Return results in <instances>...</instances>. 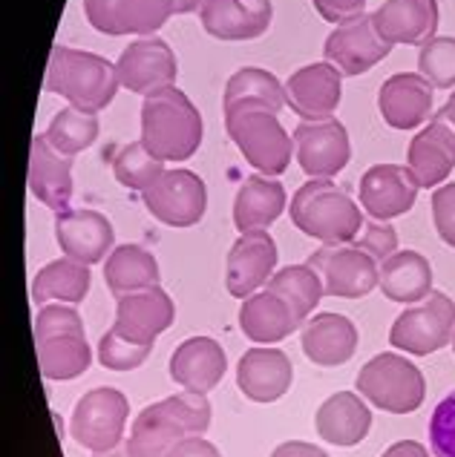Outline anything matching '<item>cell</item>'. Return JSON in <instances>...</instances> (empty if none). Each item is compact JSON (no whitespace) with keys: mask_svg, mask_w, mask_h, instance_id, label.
<instances>
[{"mask_svg":"<svg viewBox=\"0 0 455 457\" xmlns=\"http://www.w3.org/2000/svg\"><path fill=\"white\" fill-rule=\"evenodd\" d=\"M294 383V365L280 348H251L240 357L237 386L254 403H277Z\"/></svg>","mask_w":455,"mask_h":457,"instance_id":"24","label":"cell"},{"mask_svg":"<svg viewBox=\"0 0 455 457\" xmlns=\"http://www.w3.org/2000/svg\"><path fill=\"white\" fill-rule=\"evenodd\" d=\"M130 417V403L119 388H93L75 403L70 417V435L78 446L98 452L119 449L124 426Z\"/></svg>","mask_w":455,"mask_h":457,"instance_id":"9","label":"cell"},{"mask_svg":"<svg viewBox=\"0 0 455 457\" xmlns=\"http://www.w3.org/2000/svg\"><path fill=\"white\" fill-rule=\"evenodd\" d=\"M104 282L115 299L153 288L159 285V262L141 245H119L104 262Z\"/></svg>","mask_w":455,"mask_h":457,"instance_id":"33","label":"cell"},{"mask_svg":"<svg viewBox=\"0 0 455 457\" xmlns=\"http://www.w3.org/2000/svg\"><path fill=\"white\" fill-rule=\"evenodd\" d=\"M199 18L202 29L219 41H254L268 32L274 6L271 0H205Z\"/></svg>","mask_w":455,"mask_h":457,"instance_id":"20","label":"cell"},{"mask_svg":"<svg viewBox=\"0 0 455 457\" xmlns=\"http://www.w3.org/2000/svg\"><path fill=\"white\" fill-rule=\"evenodd\" d=\"M381 457H430V452L418 440H398Z\"/></svg>","mask_w":455,"mask_h":457,"instance_id":"47","label":"cell"},{"mask_svg":"<svg viewBox=\"0 0 455 457\" xmlns=\"http://www.w3.org/2000/svg\"><path fill=\"white\" fill-rule=\"evenodd\" d=\"M289 213L297 230L323 245L355 242L367 225L355 199L332 179H308L306 185H300Z\"/></svg>","mask_w":455,"mask_h":457,"instance_id":"4","label":"cell"},{"mask_svg":"<svg viewBox=\"0 0 455 457\" xmlns=\"http://www.w3.org/2000/svg\"><path fill=\"white\" fill-rule=\"evenodd\" d=\"M381 291L400 305H415L433 291V265L418 251H398L381 265Z\"/></svg>","mask_w":455,"mask_h":457,"instance_id":"32","label":"cell"},{"mask_svg":"<svg viewBox=\"0 0 455 457\" xmlns=\"http://www.w3.org/2000/svg\"><path fill=\"white\" fill-rule=\"evenodd\" d=\"M237 107H268L280 112L285 107V84L259 67H242L228 78L223 96V112Z\"/></svg>","mask_w":455,"mask_h":457,"instance_id":"35","label":"cell"},{"mask_svg":"<svg viewBox=\"0 0 455 457\" xmlns=\"http://www.w3.org/2000/svg\"><path fill=\"white\" fill-rule=\"evenodd\" d=\"M389 46L383 37L375 32L372 15H360L341 23L323 44V58L343 75H363L375 63H381L389 55Z\"/></svg>","mask_w":455,"mask_h":457,"instance_id":"18","label":"cell"},{"mask_svg":"<svg viewBox=\"0 0 455 457\" xmlns=\"http://www.w3.org/2000/svg\"><path fill=\"white\" fill-rule=\"evenodd\" d=\"M228 371L225 348L211 337H190L176 345L171 357V380L185 391L207 395L214 391Z\"/></svg>","mask_w":455,"mask_h":457,"instance_id":"25","label":"cell"},{"mask_svg":"<svg viewBox=\"0 0 455 457\" xmlns=\"http://www.w3.org/2000/svg\"><path fill=\"white\" fill-rule=\"evenodd\" d=\"M452 351H455V337H452Z\"/></svg>","mask_w":455,"mask_h":457,"instance_id":"51","label":"cell"},{"mask_svg":"<svg viewBox=\"0 0 455 457\" xmlns=\"http://www.w3.org/2000/svg\"><path fill=\"white\" fill-rule=\"evenodd\" d=\"M300 320L291 311V305L274 291H257L249 299H242L240 308V328L242 334L257 345H274L282 343L285 337H291L300 328Z\"/></svg>","mask_w":455,"mask_h":457,"instance_id":"29","label":"cell"},{"mask_svg":"<svg viewBox=\"0 0 455 457\" xmlns=\"http://www.w3.org/2000/svg\"><path fill=\"white\" fill-rule=\"evenodd\" d=\"M291 136H294V159L308 179H332L352 159L349 133L337 119L300 121Z\"/></svg>","mask_w":455,"mask_h":457,"instance_id":"12","label":"cell"},{"mask_svg":"<svg viewBox=\"0 0 455 457\" xmlns=\"http://www.w3.org/2000/svg\"><path fill=\"white\" fill-rule=\"evenodd\" d=\"M173 320V299L159 285L119 296V305H115V328L133 339H141V343H156V337L171 328Z\"/></svg>","mask_w":455,"mask_h":457,"instance_id":"27","label":"cell"},{"mask_svg":"<svg viewBox=\"0 0 455 457\" xmlns=\"http://www.w3.org/2000/svg\"><path fill=\"white\" fill-rule=\"evenodd\" d=\"M303 354L320 369H337L355 357L358 328L343 313H317L303 325Z\"/></svg>","mask_w":455,"mask_h":457,"instance_id":"28","label":"cell"},{"mask_svg":"<svg viewBox=\"0 0 455 457\" xmlns=\"http://www.w3.org/2000/svg\"><path fill=\"white\" fill-rule=\"evenodd\" d=\"M285 207H289V195H285V187L277 179L263 173L249 176L240 185L237 199H233V225L240 233L265 230L282 216Z\"/></svg>","mask_w":455,"mask_h":457,"instance_id":"31","label":"cell"},{"mask_svg":"<svg viewBox=\"0 0 455 457\" xmlns=\"http://www.w3.org/2000/svg\"><path fill=\"white\" fill-rule=\"evenodd\" d=\"M93 457H127V452L124 449H113V452H98Z\"/></svg>","mask_w":455,"mask_h":457,"instance_id":"50","label":"cell"},{"mask_svg":"<svg viewBox=\"0 0 455 457\" xmlns=\"http://www.w3.org/2000/svg\"><path fill=\"white\" fill-rule=\"evenodd\" d=\"M438 18V0H383L372 23L389 46H418L435 37Z\"/></svg>","mask_w":455,"mask_h":457,"instance_id":"21","label":"cell"},{"mask_svg":"<svg viewBox=\"0 0 455 457\" xmlns=\"http://www.w3.org/2000/svg\"><path fill=\"white\" fill-rule=\"evenodd\" d=\"M153 343H141L122 334L119 328H113L98 339V362L110 371H133L141 362L150 357Z\"/></svg>","mask_w":455,"mask_h":457,"instance_id":"39","label":"cell"},{"mask_svg":"<svg viewBox=\"0 0 455 457\" xmlns=\"http://www.w3.org/2000/svg\"><path fill=\"white\" fill-rule=\"evenodd\" d=\"M407 167L415 173L421 187H441L455 167V127L435 112L430 127H424L418 136L409 141Z\"/></svg>","mask_w":455,"mask_h":457,"instance_id":"22","label":"cell"},{"mask_svg":"<svg viewBox=\"0 0 455 457\" xmlns=\"http://www.w3.org/2000/svg\"><path fill=\"white\" fill-rule=\"evenodd\" d=\"M317 435L332 446H358L372 428V411L355 391H337L315 414Z\"/></svg>","mask_w":455,"mask_h":457,"instance_id":"30","label":"cell"},{"mask_svg":"<svg viewBox=\"0 0 455 457\" xmlns=\"http://www.w3.org/2000/svg\"><path fill=\"white\" fill-rule=\"evenodd\" d=\"M29 193L52 213L70 211L72 202V159L61 155L46 136L32 138L29 153Z\"/></svg>","mask_w":455,"mask_h":457,"instance_id":"26","label":"cell"},{"mask_svg":"<svg viewBox=\"0 0 455 457\" xmlns=\"http://www.w3.org/2000/svg\"><path fill=\"white\" fill-rule=\"evenodd\" d=\"M418 190V179L407 164H375L360 179V207L372 219L389 221L412 211Z\"/></svg>","mask_w":455,"mask_h":457,"instance_id":"17","label":"cell"},{"mask_svg":"<svg viewBox=\"0 0 455 457\" xmlns=\"http://www.w3.org/2000/svg\"><path fill=\"white\" fill-rule=\"evenodd\" d=\"M355 247H360L363 253H369L375 262L383 265L389 256L398 253V230L392 225H386V221L372 219L363 225L360 237L355 239Z\"/></svg>","mask_w":455,"mask_h":457,"instance_id":"42","label":"cell"},{"mask_svg":"<svg viewBox=\"0 0 455 457\" xmlns=\"http://www.w3.org/2000/svg\"><path fill=\"white\" fill-rule=\"evenodd\" d=\"M89 265L75 262V259L63 256L55 262L44 265L35 273L32 279V299L35 303H63V305H78L84 303V296L89 294Z\"/></svg>","mask_w":455,"mask_h":457,"instance_id":"34","label":"cell"},{"mask_svg":"<svg viewBox=\"0 0 455 457\" xmlns=\"http://www.w3.org/2000/svg\"><path fill=\"white\" fill-rule=\"evenodd\" d=\"M55 239L63 256L75 262L96 265L113 253L115 230L113 221L98 211H63L55 213Z\"/></svg>","mask_w":455,"mask_h":457,"instance_id":"19","label":"cell"},{"mask_svg":"<svg viewBox=\"0 0 455 457\" xmlns=\"http://www.w3.org/2000/svg\"><path fill=\"white\" fill-rule=\"evenodd\" d=\"M228 138L263 176H282L291 164L294 136L285 133L277 112L268 107H237L225 112Z\"/></svg>","mask_w":455,"mask_h":457,"instance_id":"6","label":"cell"},{"mask_svg":"<svg viewBox=\"0 0 455 457\" xmlns=\"http://www.w3.org/2000/svg\"><path fill=\"white\" fill-rule=\"evenodd\" d=\"M438 112H441V115H444V119H447V121H450V124L455 127V93L450 96V101H447V104H444V107H441Z\"/></svg>","mask_w":455,"mask_h":457,"instance_id":"49","label":"cell"},{"mask_svg":"<svg viewBox=\"0 0 455 457\" xmlns=\"http://www.w3.org/2000/svg\"><path fill=\"white\" fill-rule=\"evenodd\" d=\"M271 457H329L320 446L315 443H306V440H285L280 446L271 452Z\"/></svg>","mask_w":455,"mask_h":457,"instance_id":"46","label":"cell"},{"mask_svg":"<svg viewBox=\"0 0 455 457\" xmlns=\"http://www.w3.org/2000/svg\"><path fill=\"white\" fill-rule=\"evenodd\" d=\"M211 400L197 391L164 397L141 409L124 443L127 457H167L185 437H202L211 428Z\"/></svg>","mask_w":455,"mask_h":457,"instance_id":"1","label":"cell"},{"mask_svg":"<svg viewBox=\"0 0 455 457\" xmlns=\"http://www.w3.org/2000/svg\"><path fill=\"white\" fill-rule=\"evenodd\" d=\"M343 98V72L329 61H317L291 72L285 81V104L303 121L334 119Z\"/></svg>","mask_w":455,"mask_h":457,"instance_id":"15","label":"cell"},{"mask_svg":"<svg viewBox=\"0 0 455 457\" xmlns=\"http://www.w3.org/2000/svg\"><path fill=\"white\" fill-rule=\"evenodd\" d=\"M167 457H223L219 454V449L214 446L211 440L205 437H185L181 443H176L173 452Z\"/></svg>","mask_w":455,"mask_h":457,"instance_id":"45","label":"cell"},{"mask_svg":"<svg viewBox=\"0 0 455 457\" xmlns=\"http://www.w3.org/2000/svg\"><path fill=\"white\" fill-rule=\"evenodd\" d=\"M317 9V15L329 23H346L352 18H360L363 9H367V0H311Z\"/></svg>","mask_w":455,"mask_h":457,"instance_id":"44","label":"cell"},{"mask_svg":"<svg viewBox=\"0 0 455 457\" xmlns=\"http://www.w3.org/2000/svg\"><path fill=\"white\" fill-rule=\"evenodd\" d=\"M205 0H173V12L176 15H188V12H197L202 9Z\"/></svg>","mask_w":455,"mask_h":457,"instance_id":"48","label":"cell"},{"mask_svg":"<svg viewBox=\"0 0 455 457\" xmlns=\"http://www.w3.org/2000/svg\"><path fill=\"white\" fill-rule=\"evenodd\" d=\"M433 221L438 237L455 247V181L441 185L433 193Z\"/></svg>","mask_w":455,"mask_h":457,"instance_id":"43","label":"cell"},{"mask_svg":"<svg viewBox=\"0 0 455 457\" xmlns=\"http://www.w3.org/2000/svg\"><path fill=\"white\" fill-rule=\"evenodd\" d=\"M418 72L435 89L455 87V37L452 35H435L426 44H421Z\"/></svg>","mask_w":455,"mask_h":457,"instance_id":"40","label":"cell"},{"mask_svg":"<svg viewBox=\"0 0 455 457\" xmlns=\"http://www.w3.org/2000/svg\"><path fill=\"white\" fill-rule=\"evenodd\" d=\"M46 93L70 101V107L101 112L119 93V70L104 55L72 46H52L44 75Z\"/></svg>","mask_w":455,"mask_h":457,"instance_id":"2","label":"cell"},{"mask_svg":"<svg viewBox=\"0 0 455 457\" xmlns=\"http://www.w3.org/2000/svg\"><path fill=\"white\" fill-rule=\"evenodd\" d=\"M84 15L96 32L119 35H156L171 21L173 0H84Z\"/></svg>","mask_w":455,"mask_h":457,"instance_id":"14","label":"cell"},{"mask_svg":"<svg viewBox=\"0 0 455 457\" xmlns=\"http://www.w3.org/2000/svg\"><path fill=\"white\" fill-rule=\"evenodd\" d=\"M115 70H119V81L124 89L136 96H153L176 84L179 61L167 41L147 35L124 46L119 61H115Z\"/></svg>","mask_w":455,"mask_h":457,"instance_id":"13","label":"cell"},{"mask_svg":"<svg viewBox=\"0 0 455 457\" xmlns=\"http://www.w3.org/2000/svg\"><path fill=\"white\" fill-rule=\"evenodd\" d=\"M35 351L46 380L81 377L93 362L81 313L63 303L44 305L35 317Z\"/></svg>","mask_w":455,"mask_h":457,"instance_id":"5","label":"cell"},{"mask_svg":"<svg viewBox=\"0 0 455 457\" xmlns=\"http://www.w3.org/2000/svg\"><path fill=\"white\" fill-rule=\"evenodd\" d=\"M98 115L78 110V107H63L52 115V121L46 127V141L55 147L61 155H78L96 145L98 138Z\"/></svg>","mask_w":455,"mask_h":457,"instance_id":"37","label":"cell"},{"mask_svg":"<svg viewBox=\"0 0 455 457\" xmlns=\"http://www.w3.org/2000/svg\"><path fill=\"white\" fill-rule=\"evenodd\" d=\"M145 207L153 219H159L167 228H193L205 219L207 211V187L193 170L176 167L153 181L141 193Z\"/></svg>","mask_w":455,"mask_h":457,"instance_id":"10","label":"cell"},{"mask_svg":"<svg viewBox=\"0 0 455 457\" xmlns=\"http://www.w3.org/2000/svg\"><path fill=\"white\" fill-rule=\"evenodd\" d=\"M430 446L435 457H455V391L438 403L430 417Z\"/></svg>","mask_w":455,"mask_h":457,"instance_id":"41","label":"cell"},{"mask_svg":"<svg viewBox=\"0 0 455 457\" xmlns=\"http://www.w3.org/2000/svg\"><path fill=\"white\" fill-rule=\"evenodd\" d=\"M268 291L282 296L300 322H308V317L320 305V299L326 296V291H323V279L317 277V270L308 265L280 268L274 277L268 279Z\"/></svg>","mask_w":455,"mask_h":457,"instance_id":"36","label":"cell"},{"mask_svg":"<svg viewBox=\"0 0 455 457\" xmlns=\"http://www.w3.org/2000/svg\"><path fill=\"white\" fill-rule=\"evenodd\" d=\"M355 386L363 400L389 414H412L415 409H421L426 397V380L421 369L392 351L372 357L363 365Z\"/></svg>","mask_w":455,"mask_h":457,"instance_id":"7","label":"cell"},{"mask_svg":"<svg viewBox=\"0 0 455 457\" xmlns=\"http://www.w3.org/2000/svg\"><path fill=\"white\" fill-rule=\"evenodd\" d=\"M306 265L317 270L323 291L334 299H360L381 285V265L355 245H323Z\"/></svg>","mask_w":455,"mask_h":457,"instance_id":"11","label":"cell"},{"mask_svg":"<svg viewBox=\"0 0 455 457\" xmlns=\"http://www.w3.org/2000/svg\"><path fill=\"white\" fill-rule=\"evenodd\" d=\"M202 115L179 87L145 96L141 141L162 162H188L202 147Z\"/></svg>","mask_w":455,"mask_h":457,"instance_id":"3","label":"cell"},{"mask_svg":"<svg viewBox=\"0 0 455 457\" xmlns=\"http://www.w3.org/2000/svg\"><path fill=\"white\" fill-rule=\"evenodd\" d=\"M433 84L421 72L386 78L378 93V110L392 129H415L433 115Z\"/></svg>","mask_w":455,"mask_h":457,"instance_id":"23","label":"cell"},{"mask_svg":"<svg viewBox=\"0 0 455 457\" xmlns=\"http://www.w3.org/2000/svg\"><path fill=\"white\" fill-rule=\"evenodd\" d=\"M113 173L119 179V185L127 190H141L145 193L156 179L164 173V162L159 155H153L145 141H133V145H124L115 150L113 155Z\"/></svg>","mask_w":455,"mask_h":457,"instance_id":"38","label":"cell"},{"mask_svg":"<svg viewBox=\"0 0 455 457\" xmlns=\"http://www.w3.org/2000/svg\"><path fill=\"white\" fill-rule=\"evenodd\" d=\"M277 242L268 230L240 233V239L231 245L225 262L228 294L237 299H249L251 294H257L277 273Z\"/></svg>","mask_w":455,"mask_h":457,"instance_id":"16","label":"cell"},{"mask_svg":"<svg viewBox=\"0 0 455 457\" xmlns=\"http://www.w3.org/2000/svg\"><path fill=\"white\" fill-rule=\"evenodd\" d=\"M455 337V303L441 291H430L392 322L389 345L412 357H430L447 348Z\"/></svg>","mask_w":455,"mask_h":457,"instance_id":"8","label":"cell"}]
</instances>
